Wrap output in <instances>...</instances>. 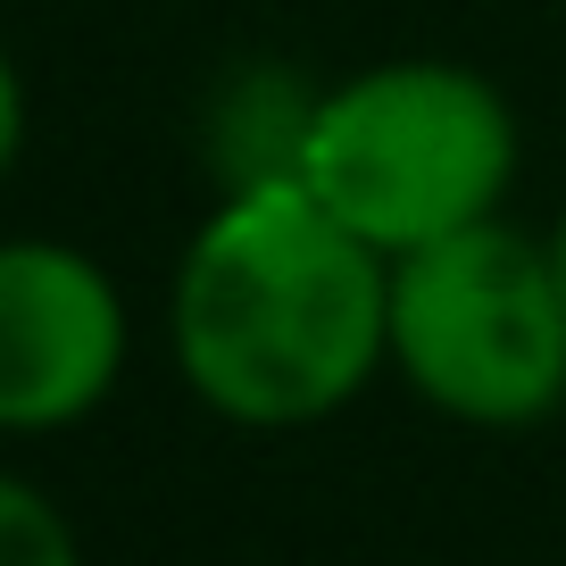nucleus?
<instances>
[{"label":"nucleus","mask_w":566,"mask_h":566,"mask_svg":"<svg viewBox=\"0 0 566 566\" xmlns=\"http://www.w3.org/2000/svg\"><path fill=\"white\" fill-rule=\"evenodd\" d=\"M167 342L176 375L226 424H325L391 367V259L308 184L217 192L176 259Z\"/></svg>","instance_id":"f257e3e1"},{"label":"nucleus","mask_w":566,"mask_h":566,"mask_svg":"<svg viewBox=\"0 0 566 566\" xmlns=\"http://www.w3.org/2000/svg\"><path fill=\"white\" fill-rule=\"evenodd\" d=\"M516 108L459 59H384L317 92L301 184L384 259L500 217L516 184Z\"/></svg>","instance_id":"f03ea898"},{"label":"nucleus","mask_w":566,"mask_h":566,"mask_svg":"<svg viewBox=\"0 0 566 566\" xmlns=\"http://www.w3.org/2000/svg\"><path fill=\"white\" fill-rule=\"evenodd\" d=\"M391 367L459 424H542L566 400V292L549 242L483 217L391 259Z\"/></svg>","instance_id":"7ed1b4c3"},{"label":"nucleus","mask_w":566,"mask_h":566,"mask_svg":"<svg viewBox=\"0 0 566 566\" xmlns=\"http://www.w3.org/2000/svg\"><path fill=\"white\" fill-rule=\"evenodd\" d=\"M125 292L75 242H0V433H59L125 375Z\"/></svg>","instance_id":"20e7f679"},{"label":"nucleus","mask_w":566,"mask_h":566,"mask_svg":"<svg viewBox=\"0 0 566 566\" xmlns=\"http://www.w3.org/2000/svg\"><path fill=\"white\" fill-rule=\"evenodd\" d=\"M308 117L317 92L292 67H242L209 108V159H217V192H250V184H301V150H308Z\"/></svg>","instance_id":"39448f33"},{"label":"nucleus","mask_w":566,"mask_h":566,"mask_svg":"<svg viewBox=\"0 0 566 566\" xmlns=\"http://www.w3.org/2000/svg\"><path fill=\"white\" fill-rule=\"evenodd\" d=\"M0 566H75L67 516L18 475H0Z\"/></svg>","instance_id":"423d86ee"},{"label":"nucleus","mask_w":566,"mask_h":566,"mask_svg":"<svg viewBox=\"0 0 566 566\" xmlns=\"http://www.w3.org/2000/svg\"><path fill=\"white\" fill-rule=\"evenodd\" d=\"M18 150H25V84H18V59L0 51V176L18 167Z\"/></svg>","instance_id":"0eeeda50"},{"label":"nucleus","mask_w":566,"mask_h":566,"mask_svg":"<svg viewBox=\"0 0 566 566\" xmlns=\"http://www.w3.org/2000/svg\"><path fill=\"white\" fill-rule=\"evenodd\" d=\"M542 242H549V266H558V292H566V217H558V226L542 233Z\"/></svg>","instance_id":"6e6552de"}]
</instances>
